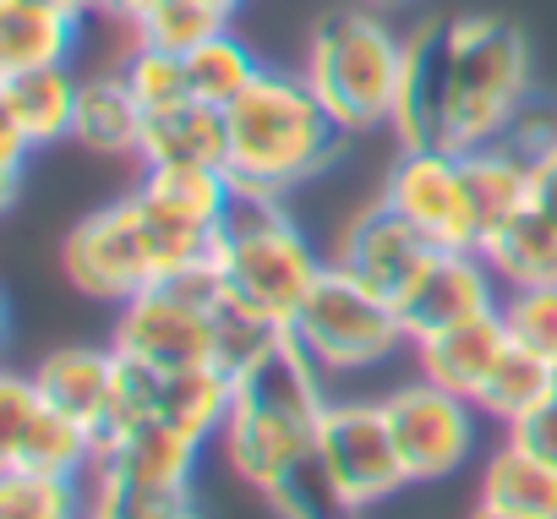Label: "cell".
I'll return each mask as SVG.
<instances>
[{"mask_svg": "<svg viewBox=\"0 0 557 519\" xmlns=\"http://www.w3.org/2000/svg\"><path fill=\"white\" fill-rule=\"evenodd\" d=\"M137 191L148 202H159L164 213L202 224V230H219L230 202H235V181H230L224 164H143Z\"/></svg>", "mask_w": 557, "mask_h": 519, "instance_id": "cell-25", "label": "cell"}, {"mask_svg": "<svg viewBox=\"0 0 557 519\" xmlns=\"http://www.w3.org/2000/svg\"><path fill=\"white\" fill-rule=\"evenodd\" d=\"M383 202L405 213L432 246L475 251V213H470L465 164L454 148H399L383 181Z\"/></svg>", "mask_w": 557, "mask_h": 519, "instance_id": "cell-12", "label": "cell"}, {"mask_svg": "<svg viewBox=\"0 0 557 519\" xmlns=\"http://www.w3.org/2000/svg\"><path fill=\"white\" fill-rule=\"evenodd\" d=\"M443 246H432L405 213H394L383 197L377 202H367L345 230H339V246H334V257L329 263H339V269H350L361 285H372L377 296H388L394 307L416 291V280L426 274V263L437 257Z\"/></svg>", "mask_w": 557, "mask_h": 519, "instance_id": "cell-13", "label": "cell"}, {"mask_svg": "<svg viewBox=\"0 0 557 519\" xmlns=\"http://www.w3.org/2000/svg\"><path fill=\"white\" fill-rule=\"evenodd\" d=\"M159 7H164V0H99V12H104V17H115L121 28H132V34H137Z\"/></svg>", "mask_w": 557, "mask_h": 519, "instance_id": "cell-36", "label": "cell"}, {"mask_svg": "<svg viewBox=\"0 0 557 519\" xmlns=\"http://www.w3.org/2000/svg\"><path fill=\"white\" fill-rule=\"evenodd\" d=\"M219 28H230V12L219 0H164V7L132 34V45H159V50H197L202 39H213Z\"/></svg>", "mask_w": 557, "mask_h": 519, "instance_id": "cell-32", "label": "cell"}, {"mask_svg": "<svg viewBox=\"0 0 557 519\" xmlns=\"http://www.w3.org/2000/svg\"><path fill=\"white\" fill-rule=\"evenodd\" d=\"M230 405H235V378L224 367H186V372H164L159 383V416L202 443L224 432Z\"/></svg>", "mask_w": 557, "mask_h": 519, "instance_id": "cell-28", "label": "cell"}, {"mask_svg": "<svg viewBox=\"0 0 557 519\" xmlns=\"http://www.w3.org/2000/svg\"><path fill=\"white\" fill-rule=\"evenodd\" d=\"M99 465V437L72 421L34 372H7L0 378V470H39V475H77Z\"/></svg>", "mask_w": 557, "mask_h": 519, "instance_id": "cell-11", "label": "cell"}, {"mask_svg": "<svg viewBox=\"0 0 557 519\" xmlns=\"http://www.w3.org/2000/svg\"><path fill=\"white\" fill-rule=\"evenodd\" d=\"M557 399V367L546 361V356H535V350H524V345H508V356L497 361V372H492V383L481 388V399H475V410L486 416V421H497L503 432H513L519 421H530L541 405H552Z\"/></svg>", "mask_w": 557, "mask_h": 519, "instance_id": "cell-26", "label": "cell"}, {"mask_svg": "<svg viewBox=\"0 0 557 519\" xmlns=\"http://www.w3.org/2000/svg\"><path fill=\"white\" fill-rule=\"evenodd\" d=\"M508 323L503 312H486V318H470L459 329H443L432 339H416V367L421 378H432L437 388L459 394V399H481V388L492 383L497 361L508 356Z\"/></svg>", "mask_w": 557, "mask_h": 519, "instance_id": "cell-17", "label": "cell"}, {"mask_svg": "<svg viewBox=\"0 0 557 519\" xmlns=\"http://www.w3.org/2000/svg\"><path fill=\"white\" fill-rule=\"evenodd\" d=\"M83 45V17L39 7V0H0V72L72 66Z\"/></svg>", "mask_w": 557, "mask_h": 519, "instance_id": "cell-23", "label": "cell"}, {"mask_svg": "<svg viewBox=\"0 0 557 519\" xmlns=\"http://www.w3.org/2000/svg\"><path fill=\"white\" fill-rule=\"evenodd\" d=\"M513 437H519V443H530L541 459H552V465H557V399H552V405H541L530 421H519V427H513Z\"/></svg>", "mask_w": 557, "mask_h": 519, "instance_id": "cell-35", "label": "cell"}, {"mask_svg": "<svg viewBox=\"0 0 557 519\" xmlns=\"http://www.w3.org/2000/svg\"><path fill=\"white\" fill-rule=\"evenodd\" d=\"M475 503L503 508V514H524V519H557V465L541 459L530 443H519L513 432L481 459V486Z\"/></svg>", "mask_w": 557, "mask_h": 519, "instance_id": "cell-21", "label": "cell"}, {"mask_svg": "<svg viewBox=\"0 0 557 519\" xmlns=\"http://www.w3.org/2000/svg\"><path fill=\"white\" fill-rule=\"evenodd\" d=\"M318 470L350 519L410 486L383 399H334L329 394L323 421H318Z\"/></svg>", "mask_w": 557, "mask_h": 519, "instance_id": "cell-8", "label": "cell"}, {"mask_svg": "<svg viewBox=\"0 0 557 519\" xmlns=\"http://www.w3.org/2000/svg\"><path fill=\"white\" fill-rule=\"evenodd\" d=\"M503 323H508V339L546 356L557 367V280L552 285H513L503 291Z\"/></svg>", "mask_w": 557, "mask_h": 519, "instance_id": "cell-34", "label": "cell"}, {"mask_svg": "<svg viewBox=\"0 0 557 519\" xmlns=\"http://www.w3.org/2000/svg\"><path fill=\"white\" fill-rule=\"evenodd\" d=\"M323 269L329 263L290 219L285 197L235 191V202L219 224V246H213V274H219L230 312L268 323V329H290L296 312L307 307L312 285L323 280Z\"/></svg>", "mask_w": 557, "mask_h": 519, "instance_id": "cell-3", "label": "cell"}, {"mask_svg": "<svg viewBox=\"0 0 557 519\" xmlns=\"http://www.w3.org/2000/svg\"><path fill=\"white\" fill-rule=\"evenodd\" d=\"M115 345L99 350V345H61L50 356H39L34 367V383L45 388V399H55L72 421H83L94 437L104 432V416H110V394H115Z\"/></svg>", "mask_w": 557, "mask_h": 519, "instance_id": "cell-19", "label": "cell"}, {"mask_svg": "<svg viewBox=\"0 0 557 519\" xmlns=\"http://www.w3.org/2000/svg\"><path fill=\"white\" fill-rule=\"evenodd\" d=\"M202 437L170 427L164 416L143 421L137 432H126L121 443H104L99 448V475H110L121 492H186L191 475H197V459H202Z\"/></svg>", "mask_w": 557, "mask_h": 519, "instance_id": "cell-15", "label": "cell"}, {"mask_svg": "<svg viewBox=\"0 0 557 519\" xmlns=\"http://www.w3.org/2000/svg\"><path fill=\"white\" fill-rule=\"evenodd\" d=\"M88 519H202L197 492H121L110 475L88 470Z\"/></svg>", "mask_w": 557, "mask_h": 519, "instance_id": "cell-33", "label": "cell"}, {"mask_svg": "<svg viewBox=\"0 0 557 519\" xmlns=\"http://www.w3.org/2000/svg\"><path fill=\"white\" fill-rule=\"evenodd\" d=\"M0 519H88V481L0 470Z\"/></svg>", "mask_w": 557, "mask_h": 519, "instance_id": "cell-30", "label": "cell"}, {"mask_svg": "<svg viewBox=\"0 0 557 519\" xmlns=\"http://www.w3.org/2000/svg\"><path fill=\"white\" fill-rule=\"evenodd\" d=\"M39 7H55V12H72V17H94L99 0H39Z\"/></svg>", "mask_w": 557, "mask_h": 519, "instance_id": "cell-37", "label": "cell"}, {"mask_svg": "<svg viewBox=\"0 0 557 519\" xmlns=\"http://www.w3.org/2000/svg\"><path fill=\"white\" fill-rule=\"evenodd\" d=\"M137 159L143 164H224V110L191 99L170 115H148Z\"/></svg>", "mask_w": 557, "mask_h": 519, "instance_id": "cell-27", "label": "cell"}, {"mask_svg": "<svg viewBox=\"0 0 557 519\" xmlns=\"http://www.w3.org/2000/svg\"><path fill=\"white\" fill-rule=\"evenodd\" d=\"M503 307V280L492 274V263L481 251H437L426 274L416 280V291L399 301V318L410 329V350L416 339H432L443 329H459L470 318H486Z\"/></svg>", "mask_w": 557, "mask_h": 519, "instance_id": "cell-14", "label": "cell"}, {"mask_svg": "<svg viewBox=\"0 0 557 519\" xmlns=\"http://www.w3.org/2000/svg\"><path fill=\"white\" fill-rule=\"evenodd\" d=\"M470 519H524V514H503V508H486V503H475V508H470Z\"/></svg>", "mask_w": 557, "mask_h": 519, "instance_id": "cell-38", "label": "cell"}, {"mask_svg": "<svg viewBox=\"0 0 557 519\" xmlns=\"http://www.w3.org/2000/svg\"><path fill=\"white\" fill-rule=\"evenodd\" d=\"M530 104V45L503 17H448L443 61V148L470 153L503 143L513 115Z\"/></svg>", "mask_w": 557, "mask_h": 519, "instance_id": "cell-4", "label": "cell"}, {"mask_svg": "<svg viewBox=\"0 0 557 519\" xmlns=\"http://www.w3.org/2000/svg\"><path fill=\"white\" fill-rule=\"evenodd\" d=\"M61 274L72 280L77 296L104 301V307H126L132 296H143L148 285H159L153 269V235H148V213L143 197H121L94 208L88 219H77L61 240Z\"/></svg>", "mask_w": 557, "mask_h": 519, "instance_id": "cell-9", "label": "cell"}, {"mask_svg": "<svg viewBox=\"0 0 557 519\" xmlns=\"http://www.w3.org/2000/svg\"><path fill=\"white\" fill-rule=\"evenodd\" d=\"M443 61H448V17L405 39V72L388 121L399 148H443Z\"/></svg>", "mask_w": 557, "mask_h": 519, "instance_id": "cell-16", "label": "cell"}, {"mask_svg": "<svg viewBox=\"0 0 557 519\" xmlns=\"http://www.w3.org/2000/svg\"><path fill=\"white\" fill-rule=\"evenodd\" d=\"M481 257L492 263V274L503 280V291H513V285H552L557 280V219L530 197V208H519L481 246Z\"/></svg>", "mask_w": 557, "mask_h": 519, "instance_id": "cell-24", "label": "cell"}, {"mask_svg": "<svg viewBox=\"0 0 557 519\" xmlns=\"http://www.w3.org/2000/svg\"><path fill=\"white\" fill-rule=\"evenodd\" d=\"M323 405L329 378L290 334H278L251 367L235 372V405L219 448L230 470L273 503L278 519H350L318 470Z\"/></svg>", "mask_w": 557, "mask_h": 519, "instance_id": "cell-1", "label": "cell"}, {"mask_svg": "<svg viewBox=\"0 0 557 519\" xmlns=\"http://www.w3.org/2000/svg\"><path fill=\"white\" fill-rule=\"evenodd\" d=\"M383 410H388V427H394V443H399V459H405L410 486L448 481L454 470H465L475 459V443H481V421L486 416L470 399L437 388L432 378L399 383L394 394H383Z\"/></svg>", "mask_w": 557, "mask_h": 519, "instance_id": "cell-10", "label": "cell"}, {"mask_svg": "<svg viewBox=\"0 0 557 519\" xmlns=\"http://www.w3.org/2000/svg\"><path fill=\"white\" fill-rule=\"evenodd\" d=\"M465 164V191H470V213H475V251L535 197V164L519 159L508 143H486L459 153Z\"/></svg>", "mask_w": 557, "mask_h": 519, "instance_id": "cell-20", "label": "cell"}, {"mask_svg": "<svg viewBox=\"0 0 557 519\" xmlns=\"http://www.w3.org/2000/svg\"><path fill=\"white\" fill-rule=\"evenodd\" d=\"M181 61H186L191 99H197V104H213V110L235 104V99L257 83V72H262L257 50H251L240 34H230V28H219L213 39H202L197 50H186Z\"/></svg>", "mask_w": 557, "mask_h": 519, "instance_id": "cell-29", "label": "cell"}, {"mask_svg": "<svg viewBox=\"0 0 557 519\" xmlns=\"http://www.w3.org/2000/svg\"><path fill=\"white\" fill-rule=\"evenodd\" d=\"M77 94H83V77H72V66L0 72V121H7L12 132H23L34 148L72 143Z\"/></svg>", "mask_w": 557, "mask_h": 519, "instance_id": "cell-18", "label": "cell"}, {"mask_svg": "<svg viewBox=\"0 0 557 519\" xmlns=\"http://www.w3.org/2000/svg\"><path fill=\"white\" fill-rule=\"evenodd\" d=\"M219 7H224V12H230V17H235V12H240V7H246V0H219Z\"/></svg>", "mask_w": 557, "mask_h": 519, "instance_id": "cell-39", "label": "cell"}, {"mask_svg": "<svg viewBox=\"0 0 557 519\" xmlns=\"http://www.w3.org/2000/svg\"><path fill=\"white\" fill-rule=\"evenodd\" d=\"M121 77L132 83L143 115H170L181 104H191V83H186V61L175 50H159V45H132Z\"/></svg>", "mask_w": 557, "mask_h": 519, "instance_id": "cell-31", "label": "cell"}, {"mask_svg": "<svg viewBox=\"0 0 557 519\" xmlns=\"http://www.w3.org/2000/svg\"><path fill=\"white\" fill-rule=\"evenodd\" d=\"M339 148L345 132L301 72L262 66L257 83L224 104V170L235 191L290 197L296 186L318 181Z\"/></svg>", "mask_w": 557, "mask_h": 519, "instance_id": "cell-2", "label": "cell"}, {"mask_svg": "<svg viewBox=\"0 0 557 519\" xmlns=\"http://www.w3.org/2000/svg\"><path fill=\"white\" fill-rule=\"evenodd\" d=\"M290 339L312 356L323 378H361L388 367L399 350H410V329L399 307L339 263H329L323 280L312 285L307 307L290 323Z\"/></svg>", "mask_w": 557, "mask_h": 519, "instance_id": "cell-6", "label": "cell"}, {"mask_svg": "<svg viewBox=\"0 0 557 519\" xmlns=\"http://www.w3.org/2000/svg\"><path fill=\"white\" fill-rule=\"evenodd\" d=\"M219 312H224V291L213 263L186 269L175 280L148 285L143 296H132L126 307H115V350L164 372H186V367H219Z\"/></svg>", "mask_w": 557, "mask_h": 519, "instance_id": "cell-7", "label": "cell"}, {"mask_svg": "<svg viewBox=\"0 0 557 519\" xmlns=\"http://www.w3.org/2000/svg\"><path fill=\"white\" fill-rule=\"evenodd\" d=\"M399 72H405V39L367 7L329 12L307 34L301 77L312 83V94L323 99V110L339 121L345 137L388 132Z\"/></svg>", "mask_w": 557, "mask_h": 519, "instance_id": "cell-5", "label": "cell"}, {"mask_svg": "<svg viewBox=\"0 0 557 519\" xmlns=\"http://www.w3.org/2000/svg\"><path fill=\"white\" fill-rule=\"evenodd\" d=\"M143 104L132 94V83L121 72H99V77H83V94H77V121H72V143L88 148V153H104V159H137L143 153Z\"/></svg>", "mask_w": 557, "mask_h": 519, "instance_id": "cell-22", "label": "cell"}]
</instances>
